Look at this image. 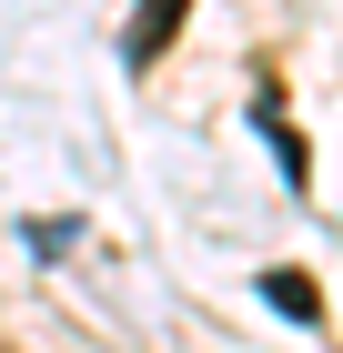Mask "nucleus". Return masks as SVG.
Here are the masks:
<instances>
[{
    "mask_svg": "<svg viewBox=\"0 0 343 353\" xmlns=\"http://www.w3.org/2000/svg\"><path fill=\"white\" fill-rule=\"evenodd\" d=\"M182 10H192V0H141V10H132V41H121V61H132V71H152V61L172 51Z\"/></svg>",
    "mask_w": 343,
    "mask_h": 353,
    "instance_id": "f257e3e1",
    "label": "nucleus"
},
{
    "mask_svg": "<svg viewBox=\"0 0 343 353\" xmlns=\"http://www.w3.org/2000/svg\"><path fill=\"white\" fill-rule=\"evenodd\" d=\"M263 293L283 303V323H323V293H313V272H263Z\"/></svg>",
    "mask_w": 343,
    "mask_h": 353,
    "instance_id": "f03ea898",
    "label": "nucleus"
}]
</instances>
